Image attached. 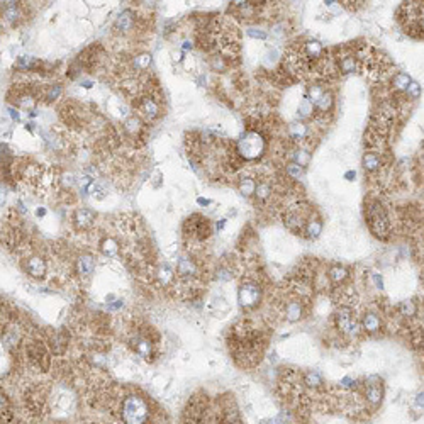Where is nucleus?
Listing matches in <instances>:
<instances>
[{"label": "nucleus", "instance_id": "14", "mask_svg": "<svg viewBox=\"0 0 424 424\" xmlns=\"http://www.w3.org/2000/svg\"><path fill=\"white\" fill-rule=\"evenodd\" d=\"M136 14L132 12V10H124L122 14H119V17L115 19L114 22V27H115V31H119V32H131V31H134V27H136Z\"/></svg>", "mask_w": 424, "mask_h": 424}, {"label": "nucleus", "instance_id": "17", "mask_svg": "<svg viewBox=\"0 0 424 424\" xmlns=\"http://www.w3.org/2000/svg\"><path fill=\"white\" fill-rule=\"evenodd\" d=\"M0 15H2L4 21L10 22V24H15V22L22 17L19 2H4L2 7H0Z\"/></svg>", "mask_w": 424, "mask_h": 424}, {"label": "nucleus", "instance_id": "15", "mask_svg": "<svg viewBox=\"0 0 424 424\" xmlns=\"http://www.w3.org/2000/svg\"><path fill=\"white\" fill-rule=\"evenodd\" d=\"M144 131H146V127H144L143 121L139 119L138 115H131V117H127V119L124 121V132L129 138L141 139L143 134H144Z\"/></svg>", "mask_w": 424, "mask_h": 424}, {"label": "nucleus", "instance_id": "7", "mask_svg": "<svg viewBox=\"0 0 424 424\" xmlns=\"http://www.w3.org/2000/svg\"><path fill=\"white\" fill-rule=\"evenodd\" d=\"M185 233H187V236L202 241V239L209 238V234H210V222L205 219V217H202V216L194 214V216L188 217L187 222H185Z\"/></svg>", "mask_w": 424, "mask_h": 424}, {"label": "nucleus", "instance_id": "20", "mask_svg": "<svg viewBox=\"0 0 424 424\" xmlns=\"http://www.w3.org/2000/svg\"><path fill=\"white\" fill-rule=\"evenodd\" d=\"M356 66H358V58H356L353 53H346L344 56L338 58V70L344 75L353 73Z\"/></svg>", "mask_w": 424, "mask_h": 424}, {"label": "nucleus", "instance_id": "33", "mask_svg": "<svg viewBox=\"0 0 424 424\" xmlns=\"http://www.w3.org/2000/svg\"><path fill=\"white\" fill-rule=\"evenodd\" d=\"M304 383L311 389H319L324 386V380H322V377L317 372H307L304 375Z\"/></svg>", "mask_w": 424, "mask_h": 424}, {"label": "nucleus", "instance_id": "40", "mask_svg": "<svg viewBox=\"0 0 424 424\" xmlns=\"http://www.w3.org/2000/svg\"><path fill=\"white\" fill-rule=\"evenodd\" d=\"M292 158H294V163H297V165H300L304 168V166L309 163L311 156H309L307 151H304V149H297V151H294Z\"/></svg>", "mask_w": 424, "mask_h": 424}, {"label": "nucleus", "instance_id": "32", "mask_svg": "<svg viewBox=\"0 0 424 424\" xmlns=\"http://www.w3.org/2000/svg\"><path fill=\"white\" fill-rule=\"evenodd\" d=\"M61 92H63V88H61L60 83H53V85H48L43 88L41 95L44 97L46 102H53V100H56L61 95Z\"/></svg>", "mask_w": 424, "mask_h": 424}, {"label": "nucleus", "instance_id": "44", "mask_svg": "<svg viewBox=\"0 0 424 424\" xmlns=\"http://www.w3.org/2000/svg\"><path fill=\"white\" fill-rule=\"evenodd\" d=\"M9 411V397L5 395L4 390H0V412Z\"/></svg>", "mask_w": 424, "mask_h": 424}, {"label": "nucleus", "instance_id": "29", "mask_svg": "<svg viewBox=\"0 0 424 424\" xmlns=\"http://www.w3.org/2000/svg\"><path fill=\"white\" fill-rule=\"evenodd\" d=\"M255 188H256L255 178H251V177H241L239 178L238 190L241 192V195H244V197H251V195L255 194Z\"/></svg>", "mask_w": 424, "mask_h": 424}, {"label": "nucleus", "instance_id": "5", "mask_svg": "<svg viewBox=\"0 0 424 424\" xmlns=\"http://www.w3.org/2000/svg\"><path fill=\"white\" fill-rule=\"evenodd\" d=\"M39 97V93L32 88H27V85H15L10 92L9 100L12 102L15 107L24 109V110H32L36 107V100Z\"/></svg>", "mask_w": 424, "mask_h": 424}, {"label": "nucleus", "instance_id": "22", "mask_svg": "<svg viewBox=\"0 0 424 424\" xmlns=\"http://www.w3.org/2000/svg\"><path fill=\"white\" fill-rule=\"evenodd\" d=\"M382 322H380V317L375 312H368L363 317H361V329L367 333H377L378 329H380Z\"/></svg>", "mask_w": 424, "mask_h": 424}, {"label": "nucleus", "instance_id": "13", "mask_svg": "<svg viewBox=\"0 0 424 424\" xmlns=\"http://www.w3.org/2000/svg\"><path fill=\"white\" fill-rule=\"evenodd\" d=\"M76 272L82 278H90L95 272V258L90 253H83L76 260Z\"/></svg>", "mask_w": 424, "mask_h": 424}, {"label": "nucleus", "instance_id": "31", "mask_svg": "<svg viewBox=\"0 0 424 424\" xmlns=\"http://www.w3.org/2000/svg\"><path fill=\"white\" fill-rule=\"evenodd\" d=\"M288 134L295 141H302V139L307 136V126L302 124V122H294L288 127Z\"/></svg>", "mask_w": 424, "mask_h": 424}, {"label": "nucleus", "instance_id": "38", "mask_svg": "<svg viewBox=\"0 0 424 424\" xmlns=\"http://www.w3.org/2000/svg\"><path fill=\"white\" fill-rule=\"evenodd\" d=\"M324 92H326V90H324V87H322V85H311L309 90H307V97H305V99H307L309 102H311L312 105H314Z\"/></svg>", "mask_w": 424, "mask_h": 424}, {"label": "nucleus", "instance_id": "2", "mask_svg": "<svg viewBox=\"0 0 424 424\" xmlns=\"http://www.w3.org/2000/svg\"><path fill=\"white\" fill-rule=\"evenodd\" d=\"M121 416L124 424H146L149 417V406L139 395H129L122 402Z\"/></svg>", "mask_w": 424, "mask_h": 424}, {"label": "nucleus", "instance_id": "25", "mask_svg": "<svg viewBox=\"0 0 424 424\" xmlns=\"http://www.w3.org/2000/svg\"><path fill=\"white\" fill-rule=\"evenodd\" d=\"M272 194H273V187L268 180H263L260 183H256V188H255V197L258 202H266V200L272 199Z\"/></svg>", "mask_w": 424, "mask_h": 424}, {"label": "nucleus", "instance_id": "34", "mask_svg": "<svg viewBox=\"0 0 424 424\" xmlns=\"http://www.w3.org/2000/svg\"><path fill=\"white\" fill-rule=\"evenodd\" d=\"M132 65H134V68L138 71H146L149 68V65H151V54L148 53L138 54V56H134V60H132Z\"/></svg>", "mask_w": 424, "mask_h": 424}, {"label": "nucleus", "instance_id": "10", "mask_svg": "<svg viewBox=\"0 0 424 424\" xmlns=\"http://www.w3.org/2000/svg\"><path fill=\"white\" fill-rule=\"evenodd\" d=\"M26 353H27V358L32 365H36L37 368H41V370H46L48 365H49V356H48V351L46 348L43 346L41 343L37 341H32L27 344L26 348Z\"/></svg>", "mask_w": 424, "mask_h": 424}, {"label": "nucleus", "instance_id": "45", "mask_svg": "<svg viewBox=\"0 0 424 424\" xmlns=\"http://www.w3.org/2000/svg\"><path fill=\"white\" fill-rule=\"evenodd\" d=\"M248 36L256 37V39H266V32L260 31V29H248Z\"/></svg>", "mask_w": 424, "mask_h": 424}, {"label": "nucleus", "instance_id": "4", "mask_svg": "<svg viewBox=\"0 0 424 424\" xmlns=\"http://www.w3.org/2000/svg\"><path fill=\"white\" fill-rule=\"evenodd\" d=\"M134 107L138 110V117L141 119L144 117L146 121H155L161 115V104L160 100L156 99L153 93H144V95H139L134 100Z\"/></svg>", "mask_w": 424, "mask_h": 424}, {"label": "nucleus", "instance_id": "19", "mask_svg": "<svg viewBox=\"0 0 424 424\" xmlns=\"http://www.w3.org/2000/svg\"><path fill=\"white\" fill-rule=\"evenodd\" d=\"M155 277L160 285H163V287H168L175 282V272L171 270L168 265H160L155 272Z\"/></svg>", "mask_w": 424, "mask_h": 424}, {"label": "nucleus", "instance_id": "36", "mask_svg": "<svg viewBox=\"0 0 424 424\" xmlns=\"http://www.w3.org/2000/svg\"><path fill=\"white\" fill-rule=\"evenodd\" d=\"M394 87L397 88V90H402V92H406L407 90V87L411 85V76L407 75V73H402V71H400V73H397L394 76Z\"/></svg>", "mask_w": 424, "mask_h": 424}, {"label": "nucleus", "instance_id": "1", "mask_svg": "<svg viewBox=\"0 0 424 424\" xmlns=\"http://www.w3.org/2000/svg\"><path fill=\"white\" fill-rule=\"evenodd\" d=\"M367 222L370 231L375 234L377 238L387 239L390 234V221L387 216V210L383 209V205L378 200H372L367 205Z\"/></svg>", "mask_w": 424, "mask_h": 424}, {"label": "nucleus", "instance_id": "27", "mask_svg": "<svg viewBox=\"0 0 424 424\" xmlns=\"http://www.w3.org/2000/svg\"><path fill=\"white\" fill-rule=\"evenodd\" d=\"M383 390L380 383H368L365 387V397L370 404H378L382 400Z\"/></svg>", "mask_w": 424, "mask_h": 424}, {"label": "nucleus", "instance_id": "3", "mask_svg": "<svg viewBox=\"0 0 424 424\" xmlns=\"http://www.w3.org/2000/svg\"><path fill=\"white\" fill-rule=\"evenodd\" d=\"M265 151V139L258 131H248L238 141L236 153H239L244 160H256Z\"/></svg>", "mask_w": 424, "mask_h": 424}, {"label": "nucleus", "instance_id": "47", "mask_svg": "<svg viewBox=\"0 0 424 424\" xmlns=\"http://www.w3.org/2000/svg\"><path fill=\"white\" fill-rule=\"evenodd\" d=\"M373 282H375V285L378 287V288H383V282H382V277L380 275H377V273H373Z\"/></svg>", "mask_w": 424, "mask_h": 424}, {"label": "nucleus", "instance_id": "23", "mask_svg": "<svg viewBox=\"0 0 424 424\" xmlns=\"http://www.w3.org/2000/svg\"><path fill=\"white\" fill-rule=\"evenodd\" d=\"M100 251L107 256V258H114V256L119 255L121 251V244L117 241L115 238L109 236V238H104V241L100 243Z\"/></svg>", "mask_w": 424, "mask_h": 424}, {"label": "nucleus", "instance_id": "16", "mask_svg": "<svg viewBox=\"0 0 424 424\" xmlns=\"http://www.w3.org/2000/svg\"><path fill=\"white\" fill-rule=\"evenodd\" d=\"M95 212L90 209H76L73 214V224L78 229H88L95 222Z\"/></svg>", "mask_w": 424, "mask_h": 424}, {"label": "nucleus", "instance_id": "18", "mask_svg": "<svg viewBox=\"0 0 424 424\" xmlns=\"http://www.w3.org/2000/svg\"><path fill=\"white\" fill-rule=\"evenodd\" d=\"M132 348H134L136 353L139 356H143V358H149V356L153 355V343L144 336L132 338Z\"/></svg>", "mask_w": 424, "mask_h": 424}, {"label": "nucleus", "instance_id": "12", "mask_svg": "<svg viewBox=\"0 0 424 424\" xmlns=\"http://www.w3.org/2000/svg\"><path fill=\"white\" fill-rule=\"evenodd\" d=\"M24 270L29 277L39 280V278H44V275H46V261L37 255L29 256V258L24 261Z\"/></svg>", "mask_w": 424, "mask_h": 424}, {"label": "nucleus", "instance_id": "21", "mask_svg": "<svg viewBox=\"0 0 424 424\" xmlns=\"http://www.w3.org/2000/svg\"><path fill=\"white\" fill-rule=\"evenodd\" d=\"M333 102H334V99H333V93L331 92H324L322 95L319 97V100L312 105V112H316L317 115L319 114H324L326 112H331V109H333Z\"/></svg>", "mask_w": 424, "mask_h": 424}, {"label": "nucleus", "instance_id": "48", "mask_svg": "<svg viewBox=\"0 0 424 424\" xmlns=\"http://www.w3.org/2000/svg\"><path fill=\"white\" fill-rule=\"evenodd\" d=\"M90 424H95V422H90Z\"/></svg>", "mask_w": 424, "mask_h": 424}, {"label": "nucleus", "instance_id": "8", "mask_svg": "<svg viewBox=\"0 0 424 424\" xmlns=\"http://www.w3.org/2000/svg\"><path fill=\"white\" fill-rule=\"evenodd\" d=\"M261 299V288L258 283L255 282H244L238 290V300L241 304V307L251 309L260 302Z\"/></svg>", "mask_w": 424, "mask_h": 424}, {"label": "nucleus", "instance_id": "26", "mask_svg": "<svg viewBox=\"0 0 424 424\" xmlns=\"http://www.w3.org/2000/svg\"><path fill=\"white\" fill-rule=\"evenodd\" d=\"M363 168L367 171H378L382 168V158L377 151H368L363 156Z\"/></svg>", "mask_w": 424, "mask_h": 424}, {"label": "nucleus", "instance_id": "11", "mask_svg": "<svg viewBox=\"0 0 424 424\" xmlns=\"http://www.w3.org/2000/svg\"><path fill=\"white\" fill-rule=\"evenodd\" d=\"M197 263L192 260V258H188V256H182L180 260L177 261V275L182 278V280H185V282H190L192 278L197 277Z\"/></svg>", "mask_w": 424, "mask_h": 424}, {"label": "nucleus", "instance_id": "28", "mask_svg": "<svg viewBox=\"0 0 424 424\" xmlns=\"http://www.w3.org/2000/svg\"><path fill=\"white\" fill-rule=\"evenodd\" d=\"M285 317L288 321H299L302 317V304L299 300H290L285 305Z\"/></svg>", "mask_w": 424, "mask_h": 424}, {"label": "nucleus", "instance_id": "30", "mask_svg": "<svg viewBox=\"0 0 424 424\" xmlns=\"http://www.w3.org/2000/svg\"><path fill=\"white\" fill-rule=\"evenodd\" d=\"M346 278H348V270L344 268V266L334 265V266L329 268V280H331L333 283H336V285L343 283Z\"/></svg>", "mask_w": 424, "mask_h": 424}, {"label": "nucleus", "instance_id": "43", "mask_svg": "<svg viewBox=\"0 0 424 424\" xmlns=\"http://www.w3.org/2000/svg\"><path fill=\"white\" fill-rule=\"evenodd\" d=\"M217 280H222V282H227V280H231L233 278V273L231 270H227V268H219L217 270Z\"/></svg>", "mask_w": 424, "mask_h": 424}, {"label": "nucleus", "instance_id": "9", "mask_svg": "<svg viewBox=\"0 0 424 424\" xmlns=\"http://www.w3.org/2000/svg\"><path fill=\"white\" fill-rule=\"evenodd\" d=\"M307 219H309L307 214L302 212V205L295 204L285 212V216H283V224H285L292 233H300V231H304V226H305V222H307Z\"/></svg>", "mask_w": 424, "mask_h": 424}, {"label": "nucleus", "instance_id": "24", "mask_svg": "<svg viewBox=\"0 0 424 424\" xmlns=\"http://www.w3.org/2000/svg\"><path fill=\"white\" fill-rule=\"evenodd\" d=\"M321 233H322V221L319 219V217H309L307 222H305V226H304V234L307 236L309 239H317L321 236Z\"/></svg>", "mask_w": 424, "mask_h": 424}, {"label": "nucleus", "instance_id": "42", "mask_svg": "<svg viewBox=\"0 0 424 424\" xmlns=\"http://www.w3.org/2000/svg\"><path fill=\"white\" fill-rule=\"evenodd\" d=\"M406 93H407V95H409L411 99H417V97L421 95V85H419V83H416V82H411V85L407 87Z\"/></svg>", "mask_w": 424, "mask_h": 424}, {"label": "nucleus", "instance_id": "6", "mask_svg": "<svg viewBox=\"0 0 424 424\" xmlns=\"http://www.w3.org/2000/svg\"><path fill=\"white\" fill-rule=\"evenodd\" d=\"M334 322H336V327L339 329V333L346 334V336H356V334H358L360 326L350 307H339L336 311V316H334Z\"/></svg>", "mask_w": 424, "mask_h": 424}, {"label": "nucleus", "instance_id": "37", "mask_svg": "<svg viewBox=\"0 0 424 424\" xmlns=\"http://www.w3.org/2000/svg\"><path fill=\"white\" fill-rule=\"evenodd\" d=\"M399 312H400V316L412 317V316H416L417 305L412 302V300H404V302H400V305H399Z\"/></svg>", "mask_w": 424, "mask_h": 424}, {"label": "nucleus", "instance_id": "35", "mask_svg": "<svg viewBox=\"0 0 424 424\" xmlns=\"http://www.w3.org/2000/svg\"><path fill=\"white\" fill-rule=\"evenodd\" d=\"M21 341V334L15 327H9L4 334V344L7 348H14Z\"/></svg>", "mask_w": 424, "mask_h": 424}, {"label": "nucleus", "instance_id": "46", "mask_svg": "<svg viewBox=\"0 0 424 424\" xmlns=\"http://www.w3.org/2000/svg\"><path fill=\"white\" fill-rule=\"evenodd\" d=\"M355 383H356V382H355V380H351V378H348V377H346V378H343V380H341V386H343V387H346V389H353V387H355Z\"/></svg>", "mask_w": 424, "mask_h": 424}, {"label": "nucleus", "instance_id": "39", "mask_svg": "<svg viewBox=\"0 0 424 424\" xmlns=\"http://www.w3.org/2000/svg\"><path fill=\"white\" fill-rule=\"evenodd\" d=\"M285 171H287V175H288L290 178H294V180H299V178L304 175V168H302L300 165L294 163V161H292V163L287 165Z\"/></svg>", "mask_w": 424, "mask_h": 424}, {"label": "nucleus", "instance_id": "41", "mask_svg": "<svg viewBox=\"0 0 424 424\" xmlns=\"http://www.w3.org/2000/svg\"><path fill=\"white\" fill-rule=\"evenodd\" d=\"M312 104L309 102L307 99H304L302 102L299 104V115L300 117H307V115H311V112H312Z\"/></svg>", "mask_w": 424, "mask_h": 424}]
</instances>
